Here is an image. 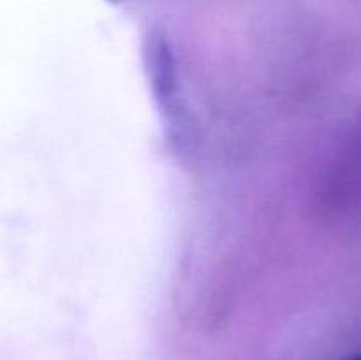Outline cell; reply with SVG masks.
Masks as SVG:
<instances>
[{
	"instance_id": "6da1fadb",
	"label": "cell",
	"mask_w": 361,
	"mask_h": 360,
	"mask_svg": "<svg viewBox=\"0 0 361 360\" xmlns=\"http://www.w3.org/2000/svg\"><path fill=\"white\" fill-rule=\"evenodd\" d=\"M344 360H360V356L355 355V356H351V359H344Z\"/></svg>"
},
{
	"instance_id": "7a4b0ae2",
	"label": "cell",
	"mask_w": 361,
	"mask_h": 360,
	"mask_svg": "<svg viewBox=\"0 0 361 360\" xmlns=\"http://www.w3.org/2000/svg\"><path fill=\"white\" fill-rule=\"evenodd\" d=\"M108 2H113V4H120V2H123V0H108Z\"/></svg>"
}]
</instances>
